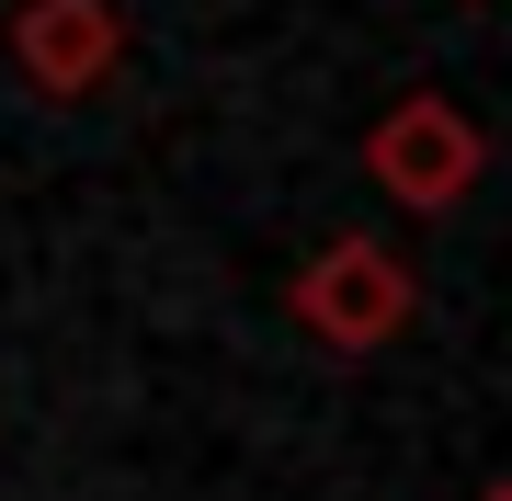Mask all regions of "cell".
Listing matches in <instances>:
<instances>
[{
	"instance_id": "obj_1",
	"label": "cell",
	"mask_w": 512,
	"mask_h": 501,
	"mask_svg": "<svg viewBox=\"0 0 512 501\" xmlns=\"http://www.w3.org/2000/svg\"><path fill=\"white\" fill-rule=\"evenodd\" d=\"M410 308H421L410 262L387 251V240H353V228L319 240V251L285 274V319H296L319 353H342V365H353V353H387V342L410 331Z\"/></svg>"
},
{
	"instance_id": "obj_2",
	"label": "cell",
	"mask_w": 512,
	"mask_h": 501,
	"mask_svg": "<svg viewBox=\"0 0 512 501\" xmlns=\"http://www.w3.org/2000/svg\"><path fill=\"white\" fill-rule=\"evenodd\" d=\"M365 183H376L387 205H410V217H456V205L490 183V137H478L467 103L399 92V103L365 126Z\"/></svg>"
},
{
	"instance_id": "obj_3",
	"label": "cell",
	"mask_w": 512,
	"mask_h": 501,
	"mask_svg": "<svg viewBox=\"0 0 512 501\" xmlns=\"http://www.w3.org/2000/svg\"><path fill=\"white\" fill-rule=\"evenodd\" d=\"M0 46H12V69H23L35 103H92L126 69V12L114 0H12Z\"/></svg>"
},
{
	"instance_id": "obj_4",
	"label": "cell",
	"mask_w": 512,
	"mask_h": 501,
	"mask_svg": "<svg viewBox=\"0 0 512 501\" xmlns=\"http://www.w3.org/2000/svg\"><path fill=\"white\" fill-rule=\"evenodd\" d=\"M478 501H512V479H490V490H478Z\"/></svg>"
}]
</instances>
